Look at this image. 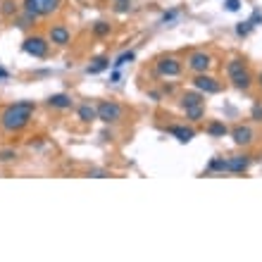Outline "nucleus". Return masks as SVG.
<instances>
[{"label":"nucleus","mask_w":262,"mask_h":262,"mask_svg":"<svg viewBox=\"0 0 262 262\" xmlns=\"http://www.w3.org/2000/svg\"><path fill=\"white\" fill-rule=\"evenodd\" d=\"M36 105L34 100H17V103L7 105L3 115H0V124L5 131H21L34 117Z\"/></svg>","instance_id":"1"},{"label":"nucleus","mask_w":262,"mask_h":262,"mask_svg":"<svg viewBox=\"0 0 262 262\" xmlns=\"http://www.w3.org/2000/svg\"><path fill=\"white\" fill-rule=\"evenodd\" d=\"M227 74H229V81L234 83V89L248 91L253 86V76H250L248 67L243 64V60H231L227 64Z\"/></svg>","instance_id":"2"},{"label":"nucleus","mask_w":262,"mask_h":262,"mask_svg":"<svg viewBox=\"0 0 262 262\" xmlns=\"http://www.w3.org/2000/svg\"><path fill=\"white\" fill-rule=\"evenodd\" d=\"M21 7H24V14L36 19V17H48V14L57 12L60 10V0H24Z\"/></svg>","instance_id":"3"},{"label":"nucleus","mask_w":262,"mask_h":262,"mask_svg":"<svg viewBox=\"0 0 262 262\" xmlns=\"http://www.w3.org/2000/svg\"><path fill=\"white\" fill-rule=\"evenodd\" d=\"M96 107H98V119L105 122V124H117L124 117V107L115 103V100H100Z\"/></svg>","instance_id":"4"},{"label":"nucleus","mask_w":262,"mask_h":262,"mask_svg":"<svg viewBox=\"0 0 262 262\" xmlns=\"http://www.w3.org/2000/svg\"><path fill=\"white\" fill-rule=\"evenodd\" d=\"M21 50H24L27 55L43 60V57L48 55V50H50V41L48 38H43V36H27L24 43H21Z\"/></svg>","instance_id":"5"},{"label":"nucleus","mask_w":262,"mask_h":262,"mask_svg":"<svg viewBox=\"0 0 262 262\" xmlns=\"http://www.w3.org/2000/svg\"><path fill=\"white\" fill-rule=\"evenodd\" d=\"M155 72H158V76H162V79L179 76L181 74V62L177 60V57H172V55H165V57H160L158 62H155Z\"/></svg>","instance_id":"6"},{"label":"nucleus","mask_w":262,"mask_h":262,"mask_svg":"<svg viewBox=\"0 0 262 262\" xmlns=\"http://www.w3.org/2000/svg\"><path fill=\"white\" fill-rule=\"evenodd\" d=\"M193 89H198L200 93H205V96H214V93H220L222 91V86L214 76H210L207 72H203V74H195Z\"/></svg>","instance_id":"7"},{"label":"nucleus","mask_w":262,"mask_h":262,"mask_svg":"<svg viewBox=\"0 0 262 262\" xmlns=\"http://www.w3.org/2000/svg\"><path fill=\"white\" fill-rule=\"evenodd\" d=\"M210 67H212V57L207 55L205 50H195V53L188 55V69L195 72V74H203V72H207Z\"/></svg>","instance_id":"8"},{"label":"nucleus","mask_w":262,"mask_h":262,"mask_svg":"<svg viewBox=\"0 0 262 262\" xmlns=\"http://www.w3.org/2000/svg\"><path fill=\"white\" fill-rule=\"evenodd\" d=\"M48 41L53 43V46H60V48H64V46H69V41H72V34H69L67 27L57 24V27H53L48 31Z\"/></svg>","instance_id":"9"},{"label":"nucleus","mask_w":262,"mask_h":262,"mask_svg":"<svg viewBox=\"0 0 262 262\" xmlns=\"http://www.w3.org/2000/svg\"><path fill=\"white\" fill-rule=\"evenodd\" d=\"M231 138H234L236 145H250L253 143V138H255V134H253V129L246 124H238L231 129Z\"/></svg>","instance_id":"10"},{"label":"nucleus","mask_w":262,"mask_h":262,"mask_svg":"<svg viewBox=\"0 0 262 262\" xmlns=\"http://www.w3.org/2000/svg\"><path fill=\"white\" fill-rule=\"evenodd\" d=\"M169 134H172L179 143H191V141L195 138V129H193V126H186V124L169 126Z\"/></svg>","instance_id":"11"},{"label":"nucleus","mask_w":262,"mask_h":262,"mask_svg":"<svg viewBox=\"0 0 262 262\" xmlns=\"http://www.w3.org/2000/svg\"><path fill=\"white\" fill-rule=\"evenodd\" d=\"M250 167V158L248 155H234L227 160V172L231 174H243Z\"/></svg>","instance_id":"12"},{"label":"nucleus","mask_w":262,"mask_h":262,"mask_svg":"<svg viewBox=\"0 0 262 262\" xmlns=\"http://www.w3.org/2000/svg\"><path fill=\"white\" fill-rule=\"evenodd\" d=\"M205 100V93H200L198 89L195 91H186L184 96H181V107L186 110V107H195V105H203Z\"/></svg>","instance_id":"13"},{"label":"nucleus","mask_w":262,"mask_h":262,"mask_svg":"<svg viewBox=\"0 0 262 262\" xmlns=\"http://www.w3.org/2000/svg\"><path fill=\"white\" fill-rule=\"evenodd\" d=\"M46 103L50 107H55V110H69L72 107V96H67V93H53Z\"/></svg>","instance_id":"14"},{"label":"nucleus","mask_w":262,"mask_h":262,"mask_svg":"<svg viewBox=\"0 0 262 262\" xmlns=\"http://www.w3.org/2000/svg\"><path fill=\"white\" fill-rule=\"evenodd\" d=\"M76 115H79V119L81 122H96L98 119V107L96 105H91V103H83V105H79V110H76Z\"/></svg>","instance_id":"15"},{"label":"nucleus","mask_w":262,"mask_h":262,"mask_svg":"<svg viewBox=\"0 0 262 262\" xmlns=\"http://www.w3.org/2000/svg\"><path fill=\"white\" fill-rule=\"evenodd\" d=\"M105 69H110V60L100 55V57H93V60L86 64V74H100Z\"/></svg>","instance_id":"16"},{"label":"nucleus","mask_w":262,"mask_h":262,"mask_svg":"<svg viewBox=\"0 0 262 262\" xmlns=\"http://www.w3.org/2000/svg\"><path fill=\"white\" fill-rule=\"evenodd\" d=\"M229 134L227 124L224 122H210L207 124V136H212V138H224Z\"/></svg>","instance_id":"17"},{"label":"nucleus","mask_w":262,"mask_h":262,"mask_svg":"<svg viewBox=\"0 0 262 262\" xmlns=\"http://www.w3.org/2000/svg\"><path fill=\"white\" fill-rule=\"evenodd\" d=\"M134 60H136V53H134V50H124L122 55L115 57V62H112V67H115V69H122L124 64L134 62Z\"/></svg>","instance_id":"18"},{"label":"nucleus","mask_w":262,"mask_h":262,"mask_svg":"<svg viewBox=\"0 0 262 262\" xmlns=\"http://www.w3.org/2000/svg\"><path fill=\"white\" fill-rule=\"evenodd\" d=\"M186 119L188 122H200V119L205 117V107L203 105H195V107H186Z\"/></svg>","instance_id":"19"},{"label":"nucleus","mask_w":262,"mask_h":262,"mask_svg":"<svg viewBox=\"0 0 262 262\" xmlns=\"http://www.w3.org/2000/svg\"><path fill=\"white\" fill-rule=\"evenodd\" d=\"M207 172H227V160L224 158H212L207 165Z\"/></svg>","instance_id":"20"},{"label":"nucleus","mask_w":262,"mask_h":262,"mask_svg":"<svg viewBox=\"0 0 262 262\" xmlns=\"http://www.w3.org/2000/svg\"><path fill=\"white\" fill-rule=\"evenodd\" d=\"M110 31H112V27L107 24V21H96V24H93V34H96L98 38H103V36H110Z\"/></svg>","instance_id":"21"},{"label":"nucleus","mask_w":262,"mask_h":262,"mask_svg":"<svg viewBox=\"0 0 262 262\" xmlns=\"http://www.w3.org/2000/svg\"><path fill=\"white\" fill-rule=\"evenodd\" d=\"M253 29H255V24H253L250 19L238 21V24H236V36H248L250 31H253Z\"/></svg>","instance_id":"22"},{"label":"nucleus","mask_w":262,"mask_h":262,"mask_svg":"<svg viewBox=\"0 0 262 262\" xmlns=\"http://www.w3.org/2000/svg\"><path fill=\"white\" fill-rule=\"evenodd\" d=\"M177 17H179V10H167V12L160 17V24H172V21H177Z\"/></svg>","instance_id":"23"},{"label":"nucleus","mask_w":262,"mask_h":262,"mask_svg":"<svg viewBox=\"0 0 262 262\" xmlns=\"http://www.w3.org/2000/svg\"><path fill=\"white\" fill-rule=\"evenodd\" d=\"M131 10V0H115V12L117 14H124Z\"/></svg>","instance_id":"24"},{"label":"nucleus","mask_w":262,"mask_h":262,"mask_svg":"<svg viewBox=\"0 0 262 262\" xmlns=\"http://www.w3.org/2000/svg\"><path fill=\"white\" fill-rule=\"evenodd\" d=\"M14 158H17V150H12V148H7V150H0V162H12Z\"/></svg>","instance_id":"25"},{"label":"nucleus","mask_w":262,"mask_h":262,"mask_svg":"<svg viewBox=\"0 0 262 262\" xmlns=\"http://www.w3.org/2000/svg\"><path fill=\"white\" fill-rule=\"evenodd\" d=\"M224 10L227 12H238L241 10V0H224Z\"/></svg>","instance_id":"26"},{"label":"nucleus","mask_w":262,"mask_h":262,"mask_svg":"<svg viewBox=\"0 0 262 262\" xmlns=\"http://www.w3.org/2000/svg\"><path fill=\"white\" fill-rule=\"evenodd\" d=\"M17 12V5H14L12 0H5V3H3V14H14Z\"/></svg>","instance_id":"27"},{"label":"nucleus","mask_w":262,"mask_h":262,"mask_svg":"<svg viewBox=\"0 0 262 262\" xmlns=\"http://www.w3.org/2000/svg\"><path fill=\"white\" fill-rule=\"evenodd\" d=\"M250 117L255 119V122H262V105H253V110H250Z\"/></svg>","instance_id":"28"},{"label":"nucleus","mask_w":262,"mask_h":262,"mask_svg":"<svg viewBox=\"0 0 262 262\" xmlns=\"http://www.w3.org/2000/svg\"><path fill=\"white\" fill-rule=\"evenodd\" d=\"M89 177H93V179H107V177H110V172H105V169H91Z\"/></svg>","instance_id":"29"},{"label":"nucleus","mask_w":262,"mask_h":262,"mask_svg":"<svg viewBox=\"0 0 262 262\" xmlns=\"http://www.w3.org/2000/svg\"><path fill=\"white\" fill-rule=\"evenodd\" d=\"M250 21H253L255 27H257V24H262V12H260V10H253V14H250Z\"/></svg>","instance_id":"30"},{"label":"nucleus","mask_w":262,"mask_h":262,"mask_svg":"<svg viewBox=\"0 0 262 262\" xmlns=\"http://www.w3.org/2000/svg\"><path fill=\"white\" fill-rule=\"evenodd\" d=\"M110 81H112V83H119V81H122V72H119V69H115V67H112Z\"/></svg>","instance_id":"31"},{"label":"nucleus","mask_w":262,"mask_h":262,"mask_svg":"<svg viewBox=\"0 0 262 262\" xmlns=\"http://www.w3.org/2000/svg\"><path fill=\"white\" fill-rule=\"evenodd\" d=\"M5 79H10V72L5 67H0V81H5Z\"/></svg>","instance_id":"32"},{"label":"nucleus","mask_w":262,"mask_h":262,"mask_svg":"<svg viewBox=\"0 0 262 262\" xmlns=\"http://www.w3.org/2000/svg\"><path fill=\"white\" fill-rule=\"evenodd\" d=\"M148 96H150L152 100H160V93H158V91H150V93H148Z\"/></svg>","instance_id":"33"},{"label":"nucleus","mask_w":262,"mask_h":262,"mask_svg":"<svg viewBox=\"0 0 262 262\" xmlns=\"http://www.w3.org/2000/svg\"><path fill=\"white\" fill-rule=\"evenodd\" d=\"M257 83H260V86H262V72H260V76H257Z\"/></svg>","instance_id":"34"}]
</instances>
